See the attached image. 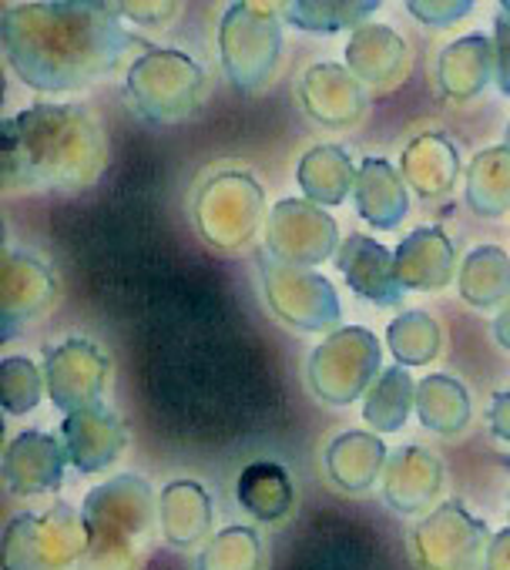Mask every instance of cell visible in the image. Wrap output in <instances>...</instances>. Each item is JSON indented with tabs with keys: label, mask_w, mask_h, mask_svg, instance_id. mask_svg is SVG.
I'll list each match as a JSON object with an SVG mask.
<instances>
[{
	"label": "cell",
	"mask_w": 510,
	"mask_h": 570,
	"mask_svg": "<svg viewBox=\"0 0 510 570\" xmlns=\"http://www.w3.org/2000/svg\"><path fill=\"white\" fill-rule=\"evenodd\" d=\"M0 45L14 75L35 91H78L111 75L121 58L145 45L131 35L115 4H8L0 14Z\"/></svg>",
	"instance_id": "6da1fadb"
},
{
	"label": "cell",
	"mask_w": 510,
	"mask_h": 570,
	"mask_svg": "<svg viewBox=\"0 0 510 570\" xmlns=\"http://www.w3.org/2000/svg\"><path fill=\"white\" fill-rule=\"evenodd\" d=\"M108 165V141L81 105H31L4 121V191L81 188Z\"/></svg>",
	"instance_id": "7a4b0ae2"
},
{
	"label": "cell",
	"mask_w": 510,
	"mask_h": 570,
	"mask_svg": "<svg viewBox=\"0 0 510 570\" xmlns=\"http://www.w3.org/2000/svg\"><path fill=\"white\" fill-rule=\"evenodd\" d=\"M81 517L88 527L85 570H131L138 540H145L155 523V493L141 476L125 473L95 487L85 497Z\"/></svg>",
	"instance_id": "3957f363"
},
{
	"label": "cell",
	"mask_w": 510,
	"mask_h": 570,
	"mask_svg": "<svg viewBox=\"0 0 510 570\" xmlns=\"http://www.w3.org/2000/svg\"><path fill=\"white\" fill-rule=\"evenodd\" d=\"M222 65L235 88H263L283 55V28L276 4H232L218 31Z\"/></svg>",
	"instance_id": "277c9868"
},
{
	"label": "cell",
	"mask_w": 510,
	"mask_h": 570,
	"mask_svg": "<svg viewBox=\"0 0 510 570\" xmlns=\"http://www.w3.org/2000/svg\"><path fill=\"white\" fill-rule=\"evenodd\" d=\"M205 75L182 51H148L128 68V98L131 108L155 121H182L202 101Z\"/></svg>",
	"instance_id": "5b68a950"
},
{
	"label": "cell",
	"mask_w": 510,
	"mask_h": 570,
	"mask_svg": "<svg viewBox=\"0 0 510 570\" xmlns=\"http://www.w3.org/2000/svg\"><path fill=\"white\" fill-rule=\"evenodd\" d=\"M380 373V343L373 333L350 326L333 333L310 363V383L320 400L346 406L370 393L373 380Z\"/></svg>",
	"instance_id": "8992f818"
},
{
	"label": "cell",
	"mask_w": 510,
	"mask_h": 570,
	"mask_svg": "<svg viewBox=\"0 0 510 570\" xmlns=\"http://www.w3.org/2000/svg\"><path fill=\"white\" fill-rule=\"evenodd\" d=\"M263 215V188L242 171L212 175L195 195L198 232L215 248H238L252 238Z\"/></svg>",
	"instance_id": "52a82bcc"
},
{
	"label": "cell",
	"mask_w": 510,
	"mask_h": 570,
	"mask_svg": "<svg viewBox=\"0 0 510 570\" xmlns=\"http://www.w3.org/2000/svg\"><path fill=\"white\" fill-rule=\"evenodd\" d=\"M259 268L266 282V299L283 323L306 333H323L340 323V296L326 275L276 258L259 262Z\"/></svg>",
	"instance_id": "ba28073f"
},
{
	"label": "cell",
	"mask_w": 510,
	"mask_h": 570,
	"mask_svg": "<svg viewBox=\"0 0 510 570\" xmlns=\"http://www.w3.org/2000/svg\"><path fill=\"white\" fill-rule=\"evenodd\" d=\"M85 517L55 507L45 517H18L8 527V570H65L85 550Z\"/></svg>",
	"instance_id": "9c48e42d"
},
{
	"label": "cell",
	"mask_w": 510,
	"mask_h": 570,
	"mask_svg": "<svg viewBox=\"0 0 510 570\" xmlns=\"http://www.w3.org/2000/svg\"><path fill=\"white\" fill-rule=\"evenodd\" d=\"M413 550L423 570H480L487 553V527L457 500H447L413 530Z\"/></svg>",
	"instance_id": "30bf717a"
},
{
	"label": "cell",
	"mask_w": 510,
	"mask_h": 570,
	"mask_svg": "<svg viewBox=\"0 0 510 570\" xmlns=\"http://www.w3.org/2000/svg\"><path fill=\"white\" fill-rule=\"evenodd\" d=\"M340 228L330 212L313 202L286 198L269 212L266 252L286 265H320L333 255Z\"/></svg>",
	"instance_id": "8fae6325"
},
{
	"label": "cell",
	"mask_w": 510,
	"mask_h": 570,
	"mask_svg": "<svg viewBox=\"0 0 510 570\" xmlns=\"http://www.w3.org/2000/svg\"><path fill=\"white\" fill-rule=\"evenodd\" d=\"M108 356L88 340H68L45 356V380L51 403L71 416L78 410L98 406L108 386Z\"/></svg>",
	"instance_id": "7c38bea8"
},
{
	"label": "cell",
	"mask_w": 510,
	"mask_h": 570,
	"mask_svg": "<svg viewBox=\"0 0 510 570\" xmlns=\"http://www.w3.org/2000/svg\"><path fill=\"white\" fill-rule=\"evenodd\" d=\"M336 268L346 275L350 289L373 306H400L403 285L396 275V255L370 235H350L336 248Z\"/></svg>",
	"instance_id": "4fadbf2b"
},
{
	"label": "cell",
	"mask_w": 510,
	"mask_h": 570,
	"mask_svg": "<svg viewBox=\"0 0 510 570\" xmlns=\"http://www.w3.org/2000/svg\"><path fill=\"white\" fill-rule=\"evenodd\" d=\"M61 443L68 450V460L81 473H101L128 446V430L108 406L98 403V406H88V410L65 416Z\"/></svg>",
	"instance_id": "5bb4252c"
},
{
	"label": "cell",
	"mask_w": 510,
	"mask_h": 570,
	"mask_svg": "<svg viewBox=\"0 0 510 570\" xmlns=\"http://www.w3.org/2000/svg\"><path fill=\"white\" fill-rule=\"evenodd\" d=\"M65 463L68 450L61 440L28 430L11 440L4 450V480L8 490L18 497H35V493H55L65 483Z\"/></svg>",
	"instance_id": "9a60e30c"
},
{
	"label": "cell",
	"mask_w": 510,
	"mask_h": 570,
	"mask_svg": "<svg viewBox=\"0 0 510 570\" xmlns=\"http://www.w3.org/2000/svg\"><path fill=\"white\" fill-rule=\"evenodd\" d=\"M300 105L326 128H350L366 111L360 78L343 65H313L300 81Z\"/></svg>",
	"instance_id": "2e32d148"
},
{
	"label": "cell",
	"mask_w": 510,
	"mask_h": 570,
	"mask_svg": "<svg viewBox=\"0 0 510 570\" xmlns=\"http://www.w3.org/2000/svg\"><path fill=\"white\" fill-rule=\"evenodd\" d=\"M396 275L403 289L413 293H440L453 282L457 252L443 228H416L396 245Z\"/></svg>",
	"instance_id": "e0dca14e"
},
{
	"label": "cell",
	"mask_w": 510,
	"mask_h": 570,
	"mask_svg": "<svg viewBox=\"0 0 510 570\" xmlns=\"http://www.w3.org/2000/svg\"><path fill=\"white\" fill-rule=\"evenodd\" d=\"M443 490V463L423 446H403L390 453L383 470V497L400 513H416Z\"/></svg>",
	"instance_id": "ac0fdd59"
},
{
	"label": "cell",
	"mask_w": 510,
	"mask_h": 570,
	"mask_svg": "<svg viewBox=\"0 0 510 570\" xmlns=\"http://www.w3.org/2000/svg\"><path fill=\"white\" fill-rule=\"evenodd\" d=\"M55 299V275L31 255L8 252L4 275H0V320H4V336H11L24 320L48 309Z\"/></svg>",
	"instance_id": "d6986e66"
},
{
	"label": "cell",
	"mask_w": 510,
	"mask_h": 570,
	"mask_svg": "<svg viewBox=\"0 0 510 570\" xmlns=\"http://www.w3.org/2000/svg\"><path fill=\"white\" fill-rule=\"evenodd\" d=\"M346 65L360 81L376 85V88H390L406 75L410 48L393 28L363 24L346 45Z\"/></svg>",
	"instance_id": "ffe728a7"
},
{
	"label": "cell",
	"mask_w": 510,
	"mask_h": 570,
	"mask_svg": "<svg viewBox=\"0 0 510 570\" xmlns=\"http://www.w3.org/2000/svg\"><path fill=\"white\" fill-rule=\"evenodd\" d=\"M353 202H356L360 218L370 222L373 228H380V232L396 228L410 212V195H406L403 171H396L383 158H366L360 165Z\"/></svg>",
	"instance_id": "44dd1931"
},
{
	"label": "cell",
	"mask_w": 510,
	"mask_h": 570,
	"mask_svg": "<svg viewBox=\"0 0 510 570\" xmlns=\"http://www.w3.org/2000/svg\"><path fill=\"white\" fill-rule=\"evenodd\" d=\"M440 91L450 101H473L493 78V41L483 35H470L450 41L440 51Z\"/></svg>",
	"instance_id": "7402d4cb"
},
{
	"label": "cell",
	"mask_w": 510,
	"mask_h": 570,
	"mask_svg": "<svg viewBox=\"0 0 510 570\" xmlns=\"http://www.w3.org/2000/svg\"><path fill=\"white\" fill-rule=\"evenodd\" d=\"M460 151L443 135H420L403 151V181L420 198H440L457 185Z\"/></svg>",
	"instance_id": "603a6c76"
},
{
	"label": "cell",
	"mask_w": 510,
	"mask_h": 570,
	"mask_svg": "<svg viewBox=\"0 0 510 570\" xmlns=\"http://www.w3.org/2000/svg\"><path fill=\"white\" fill-rule=\"evenodd\" d=\"M460 296L477 309H493L510 299V255L497 245H477L460 272H457Z\"/></svg>",
	"instance_id": "cb8c5ba5"
},
{
	"label": "cell",
	"mask_w": 510,
	"mask_h": 570,
	"mask_svg": "<svg viewBox=\"0 0 510 570\" xmlns=\"http://www.w3.org/2000/svg\"><path fill=\"white\" fill-rule=\"evenodd\" d=\"M360 171L353 168L350 155L336 145H320L306 151L300 161V185L306 198L320 208L326 205H343V198L356 188Z\"/></svg>",
	"instance_id": "d4e9b609"
},
{
	"label": "cell",
	"mask_w": 510,
	"mask_h": 570,
	"mask_svg": "<svg viewBox=\"0 0 510 570\" xmlns=\"http://www.w3.org/2000/svg\"><path fill=\"white\" fill-rule=\"evenodd\" d=\"M386 460H390L386 446L373 433H343L326 450V470H330L333 483H340L343 490H353V493L373 487V480Z\"/></svg>",
	"instance_id": "484cf974"
},
{
	"label": "cell",
	"mask_w": 510,
	"mask_h": 570,
	"mask_svg": "<svg viewBox=\"0 0 510 570\" xmlns=\"http://www.w3.org/2000/svg\"><path fill=\"white\" fill-rule=\"evenodd\" d=\"M235 493H238V503L255 520H266V523L283 520L296 503L293 480L279 463H252V466H245L242 476H238Z\"/></svg>",
	"instance_id": "4316f807"
},
{
	"label": "cell",
	"mask_w": 510,
	"mask_h": 570,
	"mask_svg": "<svg viewBox=\"0 0 510 570\" xmlns=\"http://www.w3.org/2000/svg\"><path fill=\"white\" fill-rule=\"evenodd\" d=\"M467 205L483 218H500L510 212V145L487 148L470 161Z\"/></svg>",
	"instance_id": "83f0119b"
},
{
	"label": "cell",
	"mask_w": 510,
	"mask_h": 570,
	"mask_svg": "<svg viewBox=\"0 0 510 570\" xmlns=\"http://www.w3.org/2000/svg\"><path fill=\"white\" fill-rule=\"evenodd\" d=\"M416 413L420 423L433 433L453 436L470 423V396L467 386L453 376H426L416 383Z\"/></svg>",
	"instance_id": "f1b7e54d"
},
{
	"label": "cell",
	"mask_w": 510,
	"mask_h": 570,
	"mask_svg": "<svg viewBox=\"0 0 510 570\" xmlns=\"http://www.w3.org/2000/svg\"><path fill=\"white\" fill-rule=\"evenodd\" d=\"M212 523L208 493L195 480H175L161 490V527L165 537L178 547L195 543Z\"/></svg>",
	"instance_id": "f546056e"
},
{
	"label": "cell",
	"mask_w": 510,
	"mask_h": 570,
	"mask_svg": "<svg viewBox=\"0 0 510 570\" xmlns=\"http://www.w3.org/2000/svg\"><path fill=\"white\" fill-rule=\"evenodd\" d=\"M416 406V383L406 366H390L380 373L373 390L366 393L363 403V420L376 433H396L403 430L410 410Z\"/></svg>",
	"instance_id": "4dcf8cb0"
},
{
	"label": "cell",
	"mask_w": 510,
	"mask_h": 570,
	"mask_svg": "<svg viewBox=\"0 0 510 570\" xmlns=\"http://www.w3.org/2000/svg\"><path fill=\"white\" fill-rule=\"evenodd\" d=\"M386 343L400 366H423L440 353V326L423 309H410L390 323Z\"/></svg>",
	"instance_id": "1f68e13d"
},
{
	"label": "cell",
	"mask_w": 510,
	"mask_h": 570,
	"mask_svg": "<svg viewBox=\"0 0 510 570\" xmlns=\"http://www.w3.org/2000/svg\"><path fill=\"white\" fill-rule=\"evenodd\" d=\"M380 4L376 0H363V4H333V0H300V4H290V24L300 31H313V35H333V31H346V28H363V21L370 14H376Z\"/></svg>",
	"instance_id": "d6a6232c"
},
{
	"label": "cell",
	"mask_w": 510,
	"mask_h": 570,
	"mask_svg": "<svg viewBox=\"0 0 510 570\" xmlns=\"http://www.w3.org/2000/svg\"><path fill=\"white\" fill-rule=\"evenodd\" d=\"M198 570H263V547L248 527L222 530L202 553Z\"/></svg>",
	"instance_id": "836d02e7"
},
{
	"label": "cell",
	"mask_w": 510,
	"mask_h": 570,
	"mask_svg": "<svg viewBox=\"0 0 510 570\" xmlns=\"http://www.w3.org/2000/svg\"><path fill=\"white\" fill-rule=\"evenodd\" d=\"M45 376L28 356H8L0 363V403L11 416L31 413L45 396Z\"/></svg>",
	"instance_id": "e575fe53"
},
{
	"label": "cell",
	"mask_w": 510,
	"mask_h": 570,
	"mask_svg": "<svg viewBox=\"0 0 510 570\" xmlns=\"http://www.w3.org/2000/svg\"><path fill=\"white\" fill-rule=\"evenodd\" d=\"M410 14L430 28H450L457 21H463L470 14V0H447V4H437V0H430V4H420V0H410Z\"/></svg>",
	"instance_id": "d590c367"
},
{
	"label": "cell",
	"mask_w": 510,
	"mask_h": 570,
	"mask_svg": "<svg viewBox=\"0 0 510 570\" xmlns=\"http://www.w3.org/2000/svg\"><path fill=\"white\" fill-rule=\"evenodd\" d=\"M493 81L497 88L510 98V14L500 11L493 24Z\"/></svg>",
	"instance_id": "8d00e7d4"
},
{
	"label": "cell",
	"mask_w": 510,
	"mask_h": 570,
	"mask_svg": "<svg viewBox=\"0 0 510 570\" xmlns=\"http://www.w3.org/2000/svg\"><path fill=\"white\" fill-rule=\"evenodd\" d=\"M118 14H131L135 24H168L178 4H115Z\"/></svg>",
	"instance_id": "74e56055"
},
{
	"label": "cell",
	"mask_w": 510,
	"mask_h": 570,
	"mask_svg": "<svg viewBox=\"0 0 510 570\" xmlns=\"http://www.w3.org/2000/svg\"><path fill=\"white\" fill-rule=\"evenodd\" d=\"M490 430H493V436L510 443V390L493 396V403H490Z\"/></svg>",
	"instance_id": "f35d334b"
},
{
	"label": "cell",
	"mask_w": 510,
	"mask_h": 570,
	"mask_svg": "<svg viewBox=\"0 0 510 570\" xmlns=\"http://www.w3.org/2000/svg\"><path fill=\"white\" fill-rule=\"evenodd\" d=\"M487 570H510V530H503L497 540H493V550H490V563Z\"/></svg>",
	"instance_id": "ab89813d"
},
{
	"label": "cell",
	"mask_w": 510,
	"mask_h": 570,
	"mask_svg": "<svg viewBox=\"0 0 510 570\" xmlns=\"http://www.w3.org/2000/svg\"><path fill=\"white\" fill-rule=\"evenodd\" d=\"M493 336L503 350H510V303L500 309V316L493 320Z\"/></svg>",
	"instance_id": "60d3db41"
},
{
	"label": "cell",
	"mask_w": 510,
	"mask_h": 570,
	"mask_svg": "<svg viewBox=\"0 0 510 570\" xmlns=\"http://www.w3.org/2000/svg\"><path fill=\"white\" fill-rule=\"evenodd\" d=\"M500 463H503V466L510 470V453H507V456H500Z\"/></svg>",
	"instance_id": "b9f144b4"
},
{
	"label": "cell",
	"mask_w": 510,
	"mask_h": 570,
	"mask_svg": "<svg viewBox=\"0 0 510 570\" xmlns=\"http://www.w3.org/2000/svg\"><path fill=\"white\" fill-rule=\"evenodd\" d=\"M507 145H510V125H507Z\"/></svg>",
	"instance_id": "7bdbcfd3"
}]
</instances>
